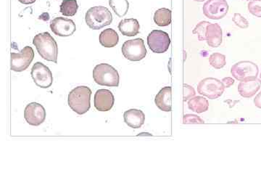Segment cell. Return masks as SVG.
Returning a JSON list of instances; mask_svg holds the SVG:
<instances>
[{"mask_svg":"<svg viewBox=\"0 0 261 196\" xmlns=\"http://www.w3.org/2000/svg\"><path fill=\"white\" fill-rule=\"evenodd\" d=\"M38 53L46 61L58 63V47L56 41L48 32L38 33L33 39Z\"/></svg>","mask_w":261,"mask_h":196,"instance_id":"cell-1","label":"cell"},{"mask_svg":"<svg viewBox=\"0 0 261 196\" xmlns=\"http://www.w3.org/2000/svg\"><path fill=\"white\" fill-rule=\"evenodd\" d=\"M92 90L86 86H79L69 93L67 102L70 108L79 115L86 114L90 109Z\"/></svg>","mask_w":261,"mask_h":196,"instance_id":"cell-2","label":"cell"},{"mask_svg":"<svg viewBox=\"0 0 261 196\" xmlns=\"http://www.w3.org/2000/svg\"><path fill=\"white\" fill-rule=\"evenodd\" d=\"M86 24L93 30H99L113 22L112 13L103 6L91 7L85 15Z\"/></svg>","mask_w":261,"mask_h":196,"instance_id":"cell-3","label":"cell"},{"mask_svg":"<svg viewBox=\"0 0 261 196\" xmlns=\"http://www.w3.org/2000/svg\"><path fill=\"white\" fill-rule=\"evenodd\" d=\"M93 79L99 85L118 87L119 86V74L112 65L101 64L93 70Z\"/></svg>","mask_w":261,"mask_h":196,"instance_id":"cell-4","label":"cell"},{"mask_svg":"<svg viewBox=\"0 0 261 196\" xmlns=\"http://www.w3.org/2000/svg\"><path fill=\"white\" fill-rule=\"evenodd\" d=\"M259 66L251 61H240L232 65L231 74L240 82H246L258 79Z\"/></svg>","mask_w":261,"mask_h":196,"instance_id":"cell-5","label":"cell"},{"mask_svg":"<svg viewBox=\"0 0 261 196\" xmlns=\"http://www.w3.org/2000/svg\"><path fill=\"white\" fill-rule=\"evenodd\" d=\"M123 55L130 61H139L146 57L147 49L145 42L140 38L126 41L121 48Z\"/></svg>","mask_w":261,"mask_h":196,"instance_id":"cell-6","label":"cell"},{"mask_svg":"<svg viewBox=\"0 0 261 196\" xmlns=\"http://www.w3.org/2000/svg\"><path fill=\"white\" fill-rule=\"evenodd\" d=\"M224 90L225 87L222 82L212 77L204 79L197 85L198 93L211 99L221 97Z\"/></svg>","mask_w":261,"mask_h":196,"instance_id":"cell-7","label":"cell"},{"mask_svg":"<svg viewBox=\"0 0 261 196\" xmlns=\"http://www.w3.org/2000/svg\"><path fill=\"white\" fill-rule=\"evenodd\" d=\"M147 45L149 49L155 53H164L169 48L171 39L166 32L153 30L148 35Z\"/></svg>","mask_w":261,"mask_h":196,"instance_id":"cell-8","label":"cell"},{"mask_svg":"<svg viewBox=\"0 0 261 196\" xmlns=\"http://www.w3.org/2000/svg\"><path fill=\"white\" fill-rule=\"evenodd\" d=\"M34 58V52L32 47L26 46L19 53L11 52V70L22 72L29 68Z\"/></svg>","mask_w":261,"mask_h":196,"instance_id":"cell-9","label":"cell"},{"mask_svg":"<svg viewBox=\"0 0 261 196\" xmlns=\"http://www.w3.org/2000/svg\"><path fill=\"white\" fill-rule=\"evenodd\" d=\"M31 74L35 84L41 88H49L53 82L52 72L49 68L42 63H36L32 67Z\"/></svg>","mask_w":261,"mask_h":196,"instance_id":"cell-10","label":"cell"},{"mask_svg":"<svg viewBox=\"0 0 261 196\" xmlns=\"http://www.w3.org/2000/svg\"><path fill=\"white\" fill-rule=\"evenodd\" d=\"M229 6L227 0H208L204 4V15L212 20H220L228 13Z\"/></svg>","mask_w":261,"mask_h":196,"instance_id":"cell-11","label":"cell"},{"mask_svg":"<svg viewBox=\"0 0 261 196\" xmlns=\"http://www.w3.org/2000/svg\"><path fill=\"white\" fill-rule=\"evenodd\" d=\"M24 118L30 125L39 126L45 121L46 111L41 104L32 102L25 108Z\"/></svg>","mask_w":261,"mask_h":196,"instance_id":"cell-12","label":"cell"},{"mask_svg":"<svg viewBox=\"0 0 261 196\" xmlns=\"http://www.w3.org/2000/svg\"><path fill=\"white\" fill-rule=\"evenodd\" d=\"M50 29L57 36H70L76 32V26L71 19L58 17L50 22Z\"/></svg>","mask_w":261,"mask_h":196,"instance_id":"cell-13","label":"cell"},{"mask_svg":"<svg viewBox=\"0 0 261 196\" xmlns=\"http://www.w3.org/2000/svg\"><path fill=\"white\" fill-rule=\"evenodd\" d=\"M115 98L114 94L108 90H99L95 96V106L99 111H111L114 107Z\"/></svg>","mask_w":261,"mask_h":196,"instance_id":"cell-14","label":"cell"},{"mask_svg":"<svg viewBox=\"0 0 261 196\" xmlns=\"http://www.w3.org/2000/svg\"><path fill=\"white\" fill-rule=\"evenodd\" d=\"M223 32L218 23H210L207 26L206 42L211 48H218L222 43Z\"/></svg>","mask_w":261,"mask_h":196,"instance_id":"cell-15","label":"cell"},{"mask_svg":"<svg viewBox=\"0 0 261 196\" xmlns=\"http://www.w3.org/2000/svg\"><path fill=\"white\" fill-rule=\"evenodd\" d=\"M124 121L130 128H141L145 124V115L141 110L130 109L124 114Z\"/></svg>","mask_w":261,"mask_h":196,"instance_id":"cell-16","label":"cell"},{"mask_svg":"<svg viewBox=\"0 0 261 196\" xmlns=\"http://www.w3.org/2000/svg\"><path fill=\"white\" fill-rule=\"evenodd\" d=\"M172 88L165 87L155 96V102L157 107L161 111L170 112L171 111V98H172Z\"/></svg>","mask_w":261,"mask_h":196,"instance_id":"cell-17","label":"cell"},{"mask_svg":"<svg viewBox=\"0 0 261 196\" xmlns=\"http://www.w3.org/2000/svg\"><path fill=\"white\" fill-rule=\"evenodd\" d=\"M261 82L259 79L240 82L238 85V92L242 97L250 98L253 97L261 88Z\"/></svg>","mask_w":261,"mask_h":196,"instance_id":"cell-18","label":"cell"},{"mask_svg":"<svg viewBox=\"0 0 261 196\" xmlns=\"http://www.w3.org/2000/svg\"><path fill=\"white\" fill-rule=\"evenodd\" d=\"M118 29L124 36H134L139 33L140 25L136 19H124L120 21Z\"/></svg>","mask_w":261,"mask_h":196,"instance_id":"cell-19","label":"cell"},{"mask_svg":"<svg viewBox=\"0 0 261 196\" xmlns=\"http://www.w3.org/2000/svg\"><path fill=\"white\" fill-rule=\"evenodd\" d=\"M119 41V36L115 30L112 29H105L99 35V43L105 48H114Z\"/></svg>","mask_w":261,"mask_h":196,"instance_id":"cell-20","label":"cell"},{"mask_svg":"<svg viewBox=\"0 0 261 196\" xmlns=\"http://www.w3.org/2000/svg\"><path fill=\"white\" fill-rule=\"evenodd\" d=\"M188 108L197 114L206 112L209 108V102L205 98L197 96L191 98L188 102Z\"/></svg>","mask_w":261,"mask_h":196,"instance_id":"cell-21","label":"cell"},{"mask_svg":"<svg viewBox=\"0 0 261 196\" xmlns=\"http://www.w3.org/2000/svg\"><path fill=\"white\" fill-rule=\"evenodd\" d=\"M154 20L158 26H168L171 23V10L168 8H161L156 10Z\"/></svg>","mask_w":261,"mask_h":196,"instance_id":"cell-22","label":"cell"},{"mask_svg":"<svg viewBox=\"0 0 261 196\" xmlns=\"http://www.w3.org/2000/svg\"><path fill=\"white\" fill-rule=\"evenodd\" d=\"M109 4L115 15L120 17L126 16L130 8L128 0H109Z\"/></svg>","mask_w":261,"mask_h":196,"instance_id":"cell-23","label":"cell"},{"mask_svg":"<svg viewBox=\"0 0 261 196\" xmlns=\"http://www.w3.org/2000/svg\"><path fill=\"white\" fill-rule=\"evenodd\" d=\"M79 5L76 0H64L61 4L60 12L64 16H73L77 13Z\"/></svg>","mask_w":261,"mask_h":196,"instance_id":"cell-24","label":"cell"},{"mask_svg":"<svg viewBox=\"0 0 261 196\" xmlns=\"http://www.w3.org/2000/svg\"><path fill=\"white\" fill-rule=\"evenodd\" d=\"M209 63L211 66L213 67L215 69H221L224 68L227 64L226 56L223 54L215 52L210 56Z\"/></svg>","mask_w":261,"mask_h":196,"instance_id":"cell-25","label":"cell"},{"mask_svg":"<svg viewBox=\"0 0 261 196\" xmlns=\"http://www.w3.org/2000/svg\"><path fill=\"white\" fill-rule=\"evenodd\" d=\"M208 21H201L196 26L193 31V34H196L198 36V39L200 42L206 40V30L207 26L210 24Z\"/></svg>","mask_w":261,"mask_h":196,"instance_id":"cell-26","label":"cell"},{"mask_svg":"<svg viewBox=\"0 0 261 196\" xmlns=\"http://www.w3.org/2000/svg\"><path fill=\"white\" fill-rule=\"evenodd\" d=\"M249 12L256 17H261V0L249 1L247 4Z\"/></svg>","mask_w":261,"mask_h":196,"instance_id":"cell-27","label":"cell"},{"mask_svg":"<svg viewBox=\"0 0 261 196\" xmlns=\"http://www.w3.org/2000/svg\"><path fill=\"white\" fill-rule=\"evenodd\" d=\"M232 21L235 23L236 26L241 29H247L249 27V22L245 17H243L240 13H234L232 17Z\"/></svg>","mask_w":261,"mask_h":196,"instance_id":"cell-28","label":"cell"},{"mask_svg":"<svg viewBox=\"0 0 261 196\" xmlns=\"http://www.w3.org/2000/svg\"><path fill=\"white\" fill-rule=\"evenodd\" d=\"M204 123H205L204 120L195 114H185L183 117V124H203Z\"/></svg>","mask_w":261,"mask_h":196,"instance_id":"cell-29","label":"cell"},{"mask_svg":"<svg viewBox=\"0 0 261 196\" xmlns=\"http://www.w3.org/2000/svg\"><path fill=\"white\" fill-rule=\"evenodd\" d=\"M196 90L192 86L189 84H184V101L188 100L189 99H191L196 96Z\"/></svg>","mask_w":261,"mask_h":196,"instance_id":"cell-30","label":"cell"},{"mask_svg":"<svg viewBox=\"0 0 261 196\" xmlns=\"http://www.w3.org/2000/svg\"><path fill=\"white\" fill-rule=\"evenodd\" d=\"M221 82H222L225 88H228L234 84V80L231 77H226V78L223 79Z\"/></svg>","mask_w":261,"mask_h":196,"instance_id":"cell-31","label":"cell"},{"mask_svg":"<svg viewBox=\"0 0 261 196\" xmlns=\"http://www.w3.org/2000/svg\"><path fill=\"white\" fill-rule=\"evenodd\" d=\"M253 102H254L255 105H256L257 108L261 109V92L256 96Z\"/></svg>","mask_w":261,"mask_h":196,"instance_id":"cell-32","label":"cell"},{"mask_svg":"<svg viewBox=\"0 0 261 196\" xmlns=\"http://www.w3.org/2000/svg\"><path fill=\"white\" fill-rule=\"evenodd\" d=\"M18 1H20V3H22V4H31L34 3L36 0H18Z\"/></svg>","mask_w":261,"mask_h":196,"instance_id":"cell-33","label":"cell"},{"mask_svg":"<svg viewBox=\"0 0 261 196\" xmlns=\"http://www.w3.org/2000/svg\"><path fill=\"white\" fill-rule=\"evenodd\" d=\"M194 1H205V0H194Z\"/></svg>","mask_w":261,"mask_h":196,"instance_id":"cell-34","label":"cell"},{"mask_svg":"<svg viewBox=\"0 0 261 196\" xmlns=\"http://www.w3.org/2000/svg\"><path fill=\"white\" fill-rule=\"evenodd\" d=\"M259 80H260L261 83V72L260 74V76H259Z\"/></svg>","mask_w":261,"mask_h":196,"instance_id":"cell-35","label":"cell"},{"mask_svg":"<svg viewBox=\"0 0 261 196\" xmlns=\"http://www.w3.org/2000/svg\"><path fill=\"white\" fill-rule=\"evenodd\" d=\"M246 1H255V0H246Z\"/></svg>","mask_w":261,"mask_h":196,"instance_id":"cell-36","label":"cell"}]
</instances>
